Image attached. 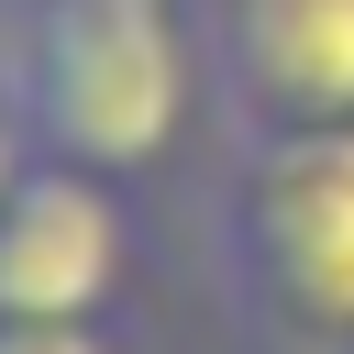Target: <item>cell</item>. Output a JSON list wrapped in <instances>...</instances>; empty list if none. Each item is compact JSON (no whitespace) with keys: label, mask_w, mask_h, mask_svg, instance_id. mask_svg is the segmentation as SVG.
Returning <instances> with one entry per match:
<instances>
[{"label":"cell","mask_w":354,"mask_h":354,"mask_svg":"<svg viewBox=\"0 0 354 354\" xmlns=\"http://www.w3.org/2000/svg\"><path fill=\"white\" fill-rule=\"evenodd\" d=\"M177 111H188V66L166 0H33L22 122L44 133V155L122 177L177 144Z\"/></svg>","instance_id":"1"},{"label":"cell","mask_w":354,"mask_h":354,"mask_svg":"<svg viewBox=\"0 0 354 354\" xmlns=\"http://www.w3.org/2000/svg\"><path fill=\"white\" fill-rule=\"evenodd\" d=\"M243 288L299 343H354V122L343 133H254L232 188Z\"/></svg>","instance_id":"2"},{"label":"cell","mask_w":354,"mask_h":354,"mask_svg":"<svg viewBox=\"0 0 354 354\" xmlns=\"http://www.w3.org/2000/svg\"><path fill=\"white\" fill-rule=\"evenodd\" d=\"M122 210L88 166H33L0 210V321H100L122 288Z\"/></svg>","instance_id":"3"},{"label":"cell","mask_w":354,"mask_h":354,"mask_svg":"<svg viewBox=\"0 0 354 354\" xmlns=\"http://www.w3.org/2000/svg\"><path fill=\"white\" fill-rule=\"evenodd\" d=\"M221 77L243 133L354 122V0H221Z\"/></svg>","instance_id":"4"},{"label":"cell","mask_w":354,"mask_h":354,"mask_svg":"<svg viewBox=\"0 0 354 354\" xmlns=\"http://www.w3.org/2000/svg\"><path fill=\"white\" fill-rule=\"evenodd\" d=\"M0 354H111L100 321H0Z\"/></svg>","instance_id":"5"},{"label":"cell","mask_w":354,"mask_h":354,"mask_svg":"<svg viewBox=\"0 0 354 354\" xmlns=\"http://www.w3.org/2000/svg\"><path fill=\"white\" fill-rule=\"evenodd\" d=\"M22 133H33V122H22V111H0V210H11V188L33 177V144H22Z\"/></svg>","instance_id":"6"}]
</instances>
